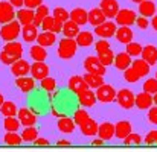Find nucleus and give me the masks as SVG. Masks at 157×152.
I'll list each match as a JSON object with an SVG mask.
<instances>
[{
    "label": "nucleus",
    "mask_w": 157,
    "mask_h": 152,
    "mask_svg": "<svg viewBox=\"0 0 157 152\" xmlns=\"http://www.w3.org/2000/svg\"><path fill=\"white\" fill-rule=\"evenodd\" d=\"M23 55V46L18 41H6L3 50L0 52V61L5 65H11L12 62H15L18 58H21Z\"/></svg>",
    "instance_id": "1"
},
{
    "label": "nucleus",
    "mask_w": 157,
    "mask_h": 152,
    "mask_svg": "<svg viewBox=\"0 0 157 152\" xmlns=\"http://www.w3.org/2000/svg\"><path fill=\"white\" fill-rule=\"evenodd\" d=\"M78 50V44L75 41V38H63L59 40L58 49H56V56L61 59H70L75 56V53Z\"/></svg>",
    "instance_id": "2"
},
{
    "label": "nucleus",
    "mask_w": 157,
    "mask_h": 152,
    "mask_svg": "<svg viewBox=\"0 0 157 152\" xmlns=\"http://www.w3.org/2000/svg\"><path fill=\"white\" fill-rule=\"evenodd\" d=\"M20 23L18 20H11L8 23H5L0 29V38L3 41H14L18 35H20Z\"/></svg>",
    "instance_id": "3"
},
{
    "label": "nucleus",
    "mask_w": 157,
    "mask_h": 152,
    "mask_svg": "<svg viewBox=\"0 0 157 152\" xmlns=\"http://www.w3.org/2000/svg\"><path fill=\"white\" fill-rule=\"evenodd\" d=\"M134 99H136V95H133V91L128 90V88L119 90L116 93V98H114V101L125 109H130V108L134 106Z\"/></svg>",
    "instance_id": "4"
},
{
    "label": "nucleus",
    "mask_w": 157,
    "mask_h": 152,
    "mask_svg": "<svg viewBox=\"0 0 157 152\" xmlns=\"http://www.w3.org/2000/svg\"><path fill=\"white\" fill-rule=\"evenodd\" d=\"M84 69H86L89 73H96V75L104 76L107 67L99 61L98 56H93V55H92V56H87V58L84 59Z\"/></svg>",
    "instance_id": "5"
},
{
    "label": "nucleus",
    "mask_w": 157,
    "mask_h": 152,
    "mask_svg": "<svg viewBox=\"0 0 157 152\" xmlns=\"http://www.w3.org/2000/svg\"><path fill=\"white\" fill-rule=\"evenodd\" d=\"M116 98V90L110 84H102L96 88V99L102 103H110Z\"/></svg>",
    "instance_id": "6"
},
{
    "label": "nucleus",
    "mask_w": 157,
    "mask_h": 152,
    "mask_svg": "<svg viewBox=\"0 0 157 152\" xmlns=\"http://www.w3.org/2000/svg\"><path fill=\"white\" fill-rule=\"evenodd\" d=\"M136 12L131 11V9H119L117 14L114 15L116 18V23L119 26H131L134 21H136Z\"/></svg>",
    "instance_id": "7"
},
{
    "label": "nucleus",
    "mask_w": 157,
    "mask_h": 152,
    "mask_svg": "<svg viewBox=\"0 0 157 152\" xmlns=\"http://www.w3.org/2000/svg\"><path fill=\"white\" fill-rule=\"evenodd\" d=\"M17 117H18L20 125H23V126H34L37 123V116L26 106H23L17 111Z\"/></svg>",
    "instance_id": "8"
},
{
    "label": "nucleus",
    "mask_w": 157,
    "mask_h": 152,
    "mask_svg": "<svg viewBox=\"0 0 157 152\" xmlns=\"http://www.w3.org/2000/svg\"><path fill=\"white\" fill-rule=\"evenodd\" d=\"M114 32H116V24L113 21H104L95 26V34L101 38H111L114 37Z\"/></svg>",
    "instance_id": "9"
},
{
    "label": "nucleus",
    "mask_w": 157,
    "mask_h": 152,
    "mask_svg": "<svg viewBox=\"0 0 157 152\" xmlns=\"http://www.w3.org/2000/svg\"><path fill=\"white\" fill-rule=\"evenodd\" d=\"M15 18L14 6L9 2H0V24H5Z\"/></svg>",
    "instance_id": "10"
},
{
    "label": "nucleus",
    "mask_w": 157,
    "mask_h": 152,
    "mask_svg": "<svg viewBox=\"0 0 157 152\" xmlns=\"http://www.w3.org/2000/svg\"><path fill=\"white\" fill-rule=\"evenodd\" d=\"M11 72H12V75H14L15 78L25 76V75H28V73L31 72V65H29V62L25 61L23 58H18L15 62L11 64Z\"/></svg>",
    "instance_id": "11"
},
{
    "label": "nucleus",
    "mask_w": 157,
    "mask_h": 152,
    "mask_svg": "<svg viewBox=\"0 0 157 152\" xmlns=\"http://www.w3.org/2000/svg\"><path fill=\"white\" fill-rule=\"evenodd\" d=\"M69 90L70 91H73L75 95H78V93H81V91H84V90H87L89 88V85H87V82L84 81V78L82 76H79V75H73V76H70V79H69Z\"/></svg>",
    "instance_id": "12"
},
{
    "label": "nucleus",
    "mask_w": 157,
    "mask_h": 152,
    "mask_svg": "<svg viewBox=\"0 0 157 152\" xmlns=\"http://www.w3.org/2000/svg\"><path fill=\"white\" fill-rule=\"evenodd\" d=\"M31 75L34 79L37 81H41L43 78L49 76V67L43 62V61H37L31 65Z\"/></svg>",
    "instance_id": "13"
},
{
    "label": "nucleus",
    "mask_w": 157,
    "mask_h": 152,
    "mask_svg": "<svg viewBox=\"0 0 157 152\" xmlns=\"http://www.w3.org/2000/svg\"><path fill=\"white\" fill-rule=\"evenodd\" d=\"M40 26L43 28V31H51V32H53V34H59L61 29H63V23L58 21L56 18H53V15L44 17Z\"/></svg>",
    "instance_id": "14"
},
{
    "label": "nucleus",
    "mask_w": 157,
    "mask_h": 152,
    "mask_svg": "<svg viewBox=\"0 0 157 152\" xmlns=\"http://www.w3.org/2000/svg\"><path fill=\"white\" fill-rule=\"evenodd\" d=\"M15 85L18 87V90L20 91H23V93H29V91H32L34 88H35V79L34 78H29V76H18L17 79H15Z\"/></svg>",
    "instance_id": "15"
},
{
    "label": "nucleus",
    "mask_w": 157,
    "mask_h": 152,
    "mask_svg": "<svg viewBox=\"0 0 157 152\" xmlns=\"http://www.w3.org/2000/svg\"><path fill=\"white\" fill-rule=\"evenodd\" d=\"M114 37H116V40H117L119 43H122V44H128L130 41H133L134 34H133V31H131L128 26H121L119 29H116Z\"/></svg>",
    "instance_id": "16"
},
{
    "label": "nucleus",
    "mask_w": 157,
    "mask_h": 152,
    "mask_svg": "<svg viewBox=\"0 0 157 152\" xmlns=\"http://www.w3.org/2000/svg\"><path fill=\"white\" fill-rule=\"evenodd\" d=\"M98 135L99 139H102L104 142H108L114 137V125L110 122H104L98 126Z\"/></svg>",
    "instance_id": "17"
},
{
    "label": "nucleus",
    "mask_w": 157,
    "mask_h": 152,
    "mask_svg": "<svg viewBox=\"0 0 157 152\" xmlns=\"http://www.w3.org/2000/svg\"><path fill=\"white\" fill-rule=\"evenodd\" d=\"M101 9L105 14L107 18H114V15L119 11V5L116 0H102L101 2Z\"/></svg>",
    "instance_id": "18"
},
{
    "label": "nucleus",
    "mask_w": 157,
    "mask_h": 152,
    "mask_svg": "<svg viewBox=\"0 0 157 152\" xmlns=\"http://www.w3.org/2000/svg\"><path fill=\"white\" fill-rule=\"evenodd\" d=\"M78 96V102L84 106V108H89V106H93L95 105V102L98 101L96 99V96H95V93L92 91V90H84V91H81V93H78L76 95Z\"/></svg>",
    "instance_id": "19"
},
{
    "label": "nucleus",
    "mask_w": 157,
    "mask_h": 152,
    "mask_svg": "<svg viewBox=\"0 0 157 152\" xmlns=\"http://www.w3.org/2000/svg\"><path fill=\"white\" fill-rule=\"evenodd\" d=\"M153 96L147 91H142L139 95H136V99H134V105L139 108V109H148L151 105H153Z\"/></svg>",
    "instance_id": "20"
},
{
    "label": "nucleus",
    "mask_w": 157,
    "mask_h": 152,
    "mask_svg": "<svg viewBox=\"0 0 157 152\" xmlns=\"http://www.w3.org/2000/svg\"><path fill=\"white\" fill-rule=\"evenodd\" d=\"M69 14H70V20H73L78 26H84L86 23H89V15H87L89 12L82 8H75Z\"/></svg>",
    "instance_id": "21"
},
{
    "label": "nucleus",
    "mask_w": 157,
    "mask_h": 152,
    "mask_svg": "<svg viewBox=\"0 0 157 152\" xmlns=\"http://www.w3.org/2000/svg\"><path fill=\"white\" fill-rule=\"evenodd\" d=\"M17 15V20H18V23L20 24H31V23H34V17H35V12H34V9H29V8H20L18 9V12L15 14Z\"/></svg>",
    "instance_id": "22"
},
{
    "label": "nucleus",
    "mask_w": 157,
    "mask_h": 152,
    "mask_svg": "<svg viewBox=\"0 0 157 152\" xmlns=\"http://www.w3.org/2000/svg\"><path fill=\"white\" fill-rule=\"evenodd\" d=\"M113 64H114V67H116L117 70H122V72H124L127 67L131 65V56H130L127 52H121V53L114 55Z\"/></svg>",
    "instance_id": "23"
},
{
    "label": "nucleus",
    "mask_w": 157,
    "mask_h": 152,
    "mask_svg": "<svg viewBox=\"0 0 157 152\" xmlns=\"http://www.w3.org/2000/svg\"><path fill=\"white\" fill-rule=\"evenodd\" d=\"M56 34H53L51 31H43L41 34H38L37 35V43L40 44V46H43V47H51L55 44V41H56V37H55Z\"/></svg>",
    "instance_id": "24"
},
{
    "label": "nucleus",
    "mask_w": 157,
    "mask_h": 152,
    "mask_svg": "<svg viewBox=\"0 0 157 152\" xmlns=\"http://www.w3.org/2000/svg\"><path fill=\"white\" fill-rule=\"evenodd\" d=\"M131 132V123L128 120H121L114 125V135L121 140H124Z\"/></svg>",
    "instance_id": "25"
},
{
    "label": "nucleus",
    "mask_w": 157,
    "mask_h": 152,
    "mask_svg": "<svg viewBox=\"0 0 157 152\" xmlns=\"http://www.w3.org/2000/svg\"><path fill=\"white\" fill-rule=\"evenodd\" d=\"M142 59H145L150 65H156L157 62V47L153 44H148L142 49Z\"/></svg>",
    "instance_id": "26"
},
{
    "label": "nucleus",
    "mask_w": 157,
    "mask_h": 152,
    "mask_svg": "<svg viewBox=\"0 0 157 152\" xmlns=\"http://www.w3.org/2000/svg\"><path fill=\"white\" fill-rule=\"evenodd\" d=\"M61 32L64 34V37H67V38H75L76 35H78V32H79V26L73 21V20H67V21H64L63 23V29H61Z\"/></svg>",
    "instance_id": "27"
},
{
    "label": "nucleus",
    "mask_w": 157,
    "mask_h": 152,
    "mask_svg": "<svg viewBox=\"0 0 157 152\" xmlns=\"http://www.w3.org/2000/svg\"><path fill=\"white\" fill-rule=\"evenodd\" d=\"M87 15H89V23H90L93 28L98 26V24H101V23H104L105 18H107L101 8H93L92 11H89Z\"/></svg>",
    "instance_id": "28"
},
{
    "label": "nucleus",
    "mask_w": 157,
    "mask_h": 152,
    "mask_svg": "<svg viewBox=\"0 0 157 152\" xmlns=\"http://www.w3.org/2000/svg\"><path fill=\"white\" fill-rule=\"evenodd\" d=\"M21 35H23V40L26 43H32L37 40V35H38V31H37V26L34 23L31 24H25L23 29H21Z\"/></svg>",
    "instance_id": "29"
},
{
    "label": "nucleus",
    "mask_w": 157,
    "mask_h": 152,
    "mask_svg": "<svg viewBox=\"0 0 157 152\" xmlns=\"http://www.w3.org/2000/svg\"><path fill=\"white\" fill-rule=\"evenodd\" d=\"M75 41H76L78 47H89L93 44V34L89 31L78 32V35L75 37Z\"/></svg>",
    "instance_id": "30"
},
{
    "label": "nucleus",
    "mask_w": 157,
    "mask_h": 152,
    "mask_svg": "<svg viewBox=\"0 0 157 152\" xmlns=\"http://www.w3.org/2000/svg\"><path fill=\"white\" fill-rule=\"evenodd\" d=\"M98 126H99V125H98V122H96L95 119H89L87 122H84L82 125H79L81 132H82L84 135H89V137L98 134Z\"/></svg>",
    "instance_id": "31"
},
{
    "label": "nucleus",
    "mask_w": 157,
    "mask_h": 152,
    "mask_svg": "<svg viewBox=\"0 0 157 152\" xmlns=\"http://www.w3.org/2000/svg\"><path fill=\"white\" fill-rule=\"evenodd\" d=\"M56 126H58V129H59L61 132L70 134V132H73V129H75L76 125H75L73 119H70V117H61V119H58Z\"/></svg>",
    "instance_id": "32"
},
{
    "label": "nucleus",
    "mask_w": 157,
    "mask_h": 152,
    "mask_svg": "<svg viewBox=\"0 0 157 152\" xmlns=\"http://www.w3.org/2000/svg\"><path fill=\"white\" fill-rule=\"evenodd\" d=\"M139 14L140 15H144V17H153L154 14H156V5H154V2H151V0H144V2H140L139 3Z\"/></svg>",
    "instance_id": "33"
},
{
    "label": "nucleus",
    "mask_w": 157,
    "mask_h": 152,
    "mask_svg": "<svg viewBox=\"0 0 157 152\" xmlns=\"http://www.w3.org/2000/svg\"><path fill=\"white\" fill-rule=\"evenodd\" d=\"M131 67L136 70V73L140 76V78H144V76H147V75H150V64L145 61V59H136V61H133V64H131Z\"/></svg>",
    "instance_id": "34"
},
{
    "label": "nucleus",
    "mask_w": 157,
    "mask_h": 152,
    "mask_svg": "<svg viewBox=\"0 0 157 152\" xmlns=\"http://www.w3.org/2000/svg\"><path fill=\"white\" fill-rule=\"evenodd\" d=\"M82 78H84V81L87 82L89 88H98L99 85L104 84V76L96 75V73H89V72H87V75H84Z\"/></svg>",
    "instance_id": "35"
},
{
    "label": "nucleus",
    "mask_w": 157,
    "mask_h": 152,
    "mask_svg": "<svg viewBox=\"0 0 157 152\" xmlns=\"http://www.w3.org/2000/svg\"><path fill=\"white\" fill-rule=\"evenodd\" d=\"M3 142L8 146H18V145H21L23 140H21V135L17 134V131H6V134L3 137Z\"/></svg>",
    "instance_id": "36"
},
{
    "label": "nucleus",
    "mask_w": 157,
    "mask_h": 152,
    "mask_svg": "<svg viewBox=\"0 0 157 152\" xmlns=\"http://www.w3.org/2000/svg\"><path fill=\"white\" fill-rule=\"evenodd\" d=\"M29 55H31V58L35 59V61H44V59L48 58V50H46V47L37 44V46H32V47H31Z\"/></svg>",
    "instance_id": "37"
},
{
    "label": "nucleus",
    "mask_w": 157,
    "mask_h": 152,
    "mask_svg": "<svg viewBox=\"0 0 157 152\" xmlns=\"http://www.w3.org/2000/svg\"><path fill=\"white\" fill-rule=\"evenodd\" d=\"M17 111L18 108L15 106V103L11 101H5L0 106V113L5 116V117H12V116H17Z\"/></svg>",
    "instance_id": "38"
},
{
    "label": "nucleus",
    "mask_w": 157,
    "mask_h": 152,
    "mask_svg": "<svg viewBox=\"0 0 157 152\" xmlns=\"http://www.w3.org/2000/svg\"><path fill=\"white\" fill-rule=\"evenodd\" d=\"M49 15V8L46 6V5H40L38 8H35V17H34V24L38 28L40 24H41V21H43V18L44 17H48Z\"/></svg>",
    "instance_id": "39"
},
{
    "label": "nucleus",
    "mask_w": 157,
    "mask_h": 152,
    "mask_svg": "<svg viewBox=\"0 0 157 152\" xmlns=\"http://www.w3.org/2000/svg\"><path fill=\"white\" fill-rule=\"evenodd\" d=\"M38 137V131L34 126H25V131L21 132V140L26 143H34V140Z\"/></svg>",
    "instance_id": "40"
},
{
    "label": "nucleus",
    "mask_w": 157,
    "mask_h": 152,
    "mask_svg": "<svg viewBox=\"0 0 157 152\" xmlns=\"http://www.w3.org/2000/svg\"><path fill=\"white\" fill-rule=\"evenodd\" d=\"M98 58H99V61L104 64L105 67H108V65H111L113 61H114V53L108 47V49H105V50L98 52Z\"/></svg>",
    "instance_id": "41"
},
{
    "label": "nucleus",
    "mask_w": 157,
    "mask_h": 152,
    "mask_svg": "<svg viewBox=\"0 0 157 152\" xmlns=\"http://www.w3.org/2000/svg\"><path fill=\"white\" fill-rule=\"evenodd\" d=\"M124 79L127 81V82H130V84H134V82H137L139 79H140V76L136 73V70L130 65V67H127L125 70H124Z\"/></svg>",
    "instance_id": "42"
},
{
    "label": "nucleus",
    "mask_w": 157,
    "mask_h": 152,
    "mask_svg": "<svg viewBox=\"0 0 157 152\" xmlns=\"http://www.w3.org/2000/svg\"><path fill=\"white\" fill-rule=\"evenodd\" d=\"M3 126H5L6 131H18L20 122H18V119H15V116H12V117H5Z\"/></svg>",
    "instance_id": "43"
},
{
    "label": "nucleus",
    "mask_w": 157,
    "mask_h": 152,
    "mask_svg": "<svg viewBox=\"0 0 157 152\" xmlns=\"http://www.w3.org/2000/svg\"><path fill=\"white\" fill-rule=\"evenodd\" d=\"M40 87H41L44 91L52 93L53 90H55V87H56V82H55V79H53V78L46 76V78H43V79L40 81Z\"/></svg>",
    "instance_id": "44"
},
{
    "label": "nucleus",
    "mask_w": 157,
    "mask_h": 152,
    "mask_svg": "<svg viewBox=\"0 0 157 152\" xmlns=\"http://www.w3.org/2000/svg\"><path fill=\"white\" fill-rule=\"evenodd\" d=\"M90 117H89V113L86 109H76L75 114H73V122L75 125H82L84 122H87Z\"/></svg>",
    "instance_id": "45"
},
{
    "label": "nucleus",
    "mask_w": 157,
    "mask_h": 152,
    "mask_svg": "<svg viewBox=\"0 0 157 152\" xmlns=\"http://www.w3.org/2000/svg\"><path fill=\"white\" fill-rule=\"evenodd\" d=\"M53 18H56L58 21L64 23V21H67V20L70 18V14H69V11H66L64 8H55V9H53Z\"/></svg>",
    "instance_id": "46"
},
{
    "label": "nucleus",
    "mask_w": 157,
    "mask_h": 152,
    "mask_svg": "<svg viewBox=\"0 0 157 152\" xmlns=\"http://www.w3.org/2000/svg\"><path fill=\"white\" fill-rule=\"evenodd\" d=\"M125 46H127L125 50H127V53H128L130 56H139V55L142 53V49H144L139 43H133V41H130V43L125 44Z\"/></svg>",
    "instance_id": "47"
},
{
    "label": "nucleus",
    "mask_w": 157,
    "mask_h": 152,
    "mask_svg": "<svg viewBox=\"0 0 157 152\" xmlns=\"http://www.w3.org/2000/svg\"><path fill=\"white\" fill-rule=\"evenodd\" d=\"M144 91L150 93V95H154L157 91V79L156 78H151V79H147L144 82Z\"/></svg>",
    "instance_id": "48"
},
{
    "label": "nucleus",
    "mask_w": 157,
    "mask_h": 152,
    "mask_svg": "<svg viewBox=\"0 0 157 152\" xmlns=\"http://www.w3.org/2000/svg\"><path fill=\"white\" fill-rule=\"evenodd\" d=\"M124 143L131 146V145H140L142 143V137L139 134H134V132H130L125 139H124Z\"/></svg>",
    "instance_id": "49"
},
{
    "label": "nucleus",
    "mask_w": 157,
    "mask_h": 152,
    "mask_svg": "<svg viewBox=\"0 0 157 152\" xmlns=\"http://www.w3.org/2000/svg\"><path fill=\"white\" fill-rule=\"evenodd\" d=\"M148 109H150L148 111V120H150V123L157 125V105L156 106H150Z\"/></svg>",
    "instance_id": "50"
},
{
    "label": "nucleus",
    "mask_w": 157,
    "mask_h": 152,
    "mask_svg": "<svg viewBox=\"0 0 157 152\" xmlns=\"http://www.w3.org/2000/svg\"><path fill=\"white\" fill-rule=\"evenodd\" d=\"M144 142L147 145H157V131H150Z\"/></svg>",
    "instance_id": "51"
},
{
    "label": "nucleus",
    "mask_w": 157,
    "mask_h": 152,
    "mask_svg": "<svg viewBox=\"0 0 157 152\" xmlns=\"http://www.w3.org/2000/svg\"><path fill=\"white\" fill-rule=\"evenodd\" d=\"M136 24H137V28L139 29H142V31H145L147 28H148V20H147V17H144V15H140V17H136V21H134Z\"/></svg>",
    "instance_id": "52"
},
{
    "label": "nucleus",
    "mask_w": 157,
    "mask_h": 152,
    "mask_svg": "<svg viewBox=\"0 0 157 152\" xmlns=\"http://www.w3.org/2000/svg\"><path fill=\"white\" fill-rule=\"evenodd\" d=\"M41 3H43V0H25V2H23V6H25V8H29V9H35V8H38Z\"/></svg>",
    "instance_id": "53"
},
{
    "label": "nucleus",
    "mask_w": 157,
    "mask_h": 152,
    "mask_svg": "<svg viewBox=\"0 0 157 152\" xmlns=\"http://www.w3.org/2000/svg\"><path fill=\"white\" fill-rule=\"evenodd\" d=\"M108 47H110V43H108L107 40H99V41H96V44H95L96 52L105 50V49H108Z\"/></svg>",
    "instance_id": "54"
},
{
    "label": "nucleus",
    "mask_w": 157,
    "mask_h": 152,
    "mask_svg": "<svg viewBox=\"0 0 157 152\" xmlns=\"http://www.w3.org/2000/svg\"><path fill=\"white\" fill-rule=\"evenodd\" d=\"M34 145H37V146H41V145H44V146H48V145H49V142H48L46 139H38V137H37V139L34 140Z\"/></svg>",
    "instance_id": "55"
},
{
    "label": "nucleus",
    "mask_w": 157,
    "mask_h": 152,
    "mask_svg": "<svg viewBox=\"0 0 157 152\" xmlns=\"http://www.w3.org/2000/svg\"><path fill=\"white\" fill-rule=\"evenodd\" d=\"M23 2H25V0H9V3H11L14 8H21V6H23Z\"/></svg>",
    "instance_id": "56"
},
{
    "label": "nucleus",
    "mask_w": 157,
    "mask_h": 152,
    "mask_svg": "<svg viewBox=\"0 0 157 152\" xmlns=\"http://www.w3.org/2000/svg\"><path fill=\"white\" fill-rule=\"evenodd\" d=\"M56 145H58V146H70V142H69V140H58Z\"/></svg>",
    "instance_id": "57"
},
{
    "label": "nucleus",
    "mask_w": 157,
    "mask_h": 152,
    "mask_svg": "<svg viewBox=\"0 0 157 152\" xmlns=\"http://www.w3.org/2000/svg\"><path fill=\"white\" fill-rule=\"evenodd\" d=\"M102 143H104V140H102V139H95V140L92 142V145H93V146H101Z\"/></svg>",
    "instance_id": "58"
},
{
    "label": "nucleus",
    "mask_w": 157,
    "mask_h": 152,
    "mask_svg": "<svg viewBox=\"0 0 157 152\" xmlns=\"http://www.w3.org/2000/svg\"><path fill=\"white\" fill-rule=\"evenodd\" d=\"M151 26H153V29L157 32V15L153 17V20H151Z\"/></svg>",
    "instance_id": "59"
},
{
    "label": "nucleus",
    "mask_w": 157,
    "mask_h": 152,
    "mask_svg": "<svg viewBox=\"0 0 157 152\" xmlns=\"http://www.w3.org/2000/svg\"><path fill=\"white\" fill-rule=\"evenodd\" d=\"M153 102H154V103L157 105V91L154 93V96H153Z\"/></svg>",
    "instance_id": "60"
},
{
    "label": "nucleus",
    "mask_w": 157,
    "mask_h": 152,
    "mask_svg": "<svg viewBox=\"0 0 157 152\" xmlns=\"http://www.w3.org/2000/svg\"><path fill=\"white\" fill-rule=\"evenodd\" d=\"M3 102H5V98H3V95L0 93V106H2V103H3Z\"/></svg>",
    "instance_id": "61"
},
{
    "label": "nucleus",
    "mask_w": 157,
    "mask_h": 152,
    "mask_svg": "<svg viewBox=\"0 0 157 152\" xmlns=\"http://www.w3.org/2000/svg\"><path fill=\"white\" fill-rule=\"evenodd\" d=\"M131 2H134V3H140V2H144V0H131Z\"/></svg>",
    "instance_id": "62"
},
{
    "label": "nucleus",
    "mask_w": 157,
    "mask_h": 152,
    "mask_svg": "<svg viewBox=\"0 0 157 152\" xmlns=\"http://www.w3.org/2000/svg\"><path fill=\"white\" fill-rule=\"evenodd\" d=\"M156 79H157V72H156Z\"/></svg>",
    "instance_id": "63"
}]
</instances>
